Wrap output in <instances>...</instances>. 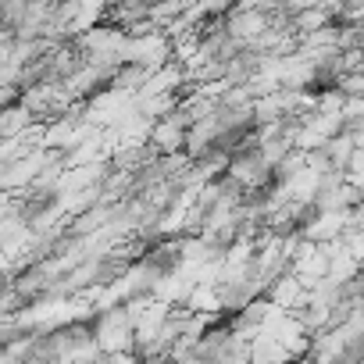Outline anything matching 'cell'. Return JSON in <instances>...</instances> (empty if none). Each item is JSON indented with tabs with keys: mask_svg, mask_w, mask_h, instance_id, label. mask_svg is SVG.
Segmentation results:
<instances>
[{
	"mask_svg": "<svg viewBox=\"0 0 364 364\" xmlns=\"http://www.w3.org/2000/svg\"><path fill=\"white\" fill-rule=\"evenodd\" d=\"M90 325H93L97 343H100L107 353L136 350V321H132V314H129L125 304H114V307H107V311H97V318H93Z\"/></svg>",
	"mask_w": 364,
	"mask_h": 364,
	"instance_id": "1",
	"label": "cell"
},
{
	"mask_svg": "<svg viewBox=\"0 0 364 364\" xmlns=\"http://www.w3.org/2000/svg\"><path fill=\"white\" fill-rule=\"evenodd\" d=\"M50 161H54V150L43 146V150H36V154H29L22 161L0 164V190H4V193H26Z\"/></svg>",
	"mask_w": 364,
	"mask_h": 364,
	"instance_id": "2",
	"label": "cell"
},
{
	"mask_svg": "<svg viewBox=\"0 0 364 364\" xmlns=\"http://www.w3.org/2000/svg\"><path fill=\"white\" fill-rule=\"evenodd\" d=\"M225 22H229V36H232L236 43H243V47H250L261 33L272 29V18H268L264 11H257V8H247V4H240Z\"/></svg>",
	"mask_w": 364,
	"mask_h": 364,
	"instance_id": "3",
	"label": "cell"
},
{
	"mask_svg": "<svg viewBox=\"0 0 364 364\" xmlns=\"http://www.w3.org/2000/svg\"><path fill=\"white\" fill-rule=\"evenodd\" d=\"M275 307H286V311H296V307H307V300H311V289L293 275V272H286V275H279L272 286H268V293H264Z\"/></svg>",
	"mask_w": 364,
	"mask_h": 364,
	"instance_id": "4",
	"label": "cell"
},
{
	"mask_svg": "<svg viewBox=\"0 0 364 364\" xmlns=\"http://www.w3.org/2000/svg\"><path fill=\"white\" fill-rule=\"evenodd\" d=\"M40 118L26 107V104H15V107H0V139H15V136H26L29 129H36Z\"/></svg>",
	"mask_w": 364,
	"mask_h": 364,
	"instance_id": "5",
	"label": "cell"
},
{
	"mask_svg": "<svg viewBox=\"0 0 364 364\" xmlns=\"http://www.w3.org/2000/svg\"><path fill=\"white\" fill-rule=\"evenodd\" d=\"M250 357H254V364H293L296 360L286 343H279V339H272L264 332L250 343Z\"/></svg>",
	"mask_w": 364,
	"mask_h": 364,
	"instance_id": "6",
	"label": "cell"
},
{
	"mask_svg": "<svg viewBox=\"0 0 364 364\" xmlns=\"http://www.w3.org/2000/svg\"><path fill=\"white\" fill-rule=\"evenodd\" d=\"M321 150L328 154V161H332V168H336V171H346V168H350V161H353V154H357V139H353V132L346 129V132L332 136Z\"/></svg>",
	"mask_w": 364,
	"mask_h": 364,
	"instance_id": "7",
	"label": "cell"
},
{
	"mask_svg": "<svg viewBox=\"0 0 364 364\" xmlns=\"http://www.w3.org/2000/svg\"><path fill=\"white\" fill-rule=\"evenodd\" d=\"M150 68L146 65H122L111 79V90H122V93H139L146 82H150Z\"/></svg>",
	"mask_w": 364,
	"mask_h": 364,
	"instance_id": "8",
	"label": "cell"
},
{
	"mask_svg": "<svg viewBox=\"0 0 364 364\" xmlns=\"http://www.w3.org/2000/svg\"><path fill=\"white\" fill-rule=\"evenodd\" d=\"M332 22H336V18H332L328 4H318V8H311V11H300V15H293V29H296L300 36H311V33H318V29L332 26Z\"/></svg>",
	"mask_w": 364,
	"mask_h": 364,
	"instance_id": "9",
	"label": "cell"
},
{
	"mask_svg": "<svg viewBox=\"0 0 364 364\" xmlns=\"http://www.w3.org/2000/svg\"><path fill=\"white\" fill-rule=\"evenodd\" d=\"M26 11H29V0H0V18H4V29H15L18 33Z\"/></svg>",
	"mask_w": 364,
	"mask_h": 364,
	"instance_id": "10",
	"label": "cell"
},
{
	"mask_svg": "<svg viewBox=\"0 0 364 364\" xmlns=\"http://www.w3.org/2000/svg\"><path fill=\"white\" fill-rule=\"evenodd\" d=\"M336 90H339L346 100H350V97H364V72H346Z\"/></svg>",
	"mask_w": 364,
	"mask_h": 364,
	"instance_id": "11",
	"label": "cell"
},
{
	"mask_svg": "<svg viewBox=\"0 0 364 364\" xmlns=\"http://www.w3.org/2000/svg\"><path fill=\"white\" fill-rule=\"evenodd\" d=\"M346 171H364V150H357L353 154V161H350V168Z\"/></svg>",
	"mask_w": 364,
	"mask_h": 364,
	"instance_id": "12",
	"label": "cell"
},
{
	"mask_svg": "<svg viewBox=\"0 0 364 364\" xmlns=\"http://www.w3.org/2000/svg\"><path fill=\"white\" fill-rule=\"evenodd\" d=\"M40 4H47V8H58V4H61V0H40Z\"/></svg>",
	"mask_w": 364,
	"mask_h": 364,
	"instance_id": "13",
	"label": "cell"
}]
</instances>
